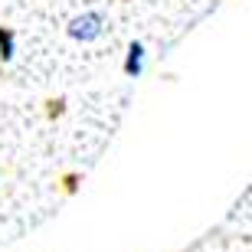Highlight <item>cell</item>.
Returning a JSON list of instances; mask_svg holds the SVG:
<instances>
[{"label": "cell", "mask_w": 252, "mask_h": 252, "mask_svg": "<svg viewBox=\"0 0 252 252\" xmlns=\"http://www.w3.org/2000/svg\"><path fill=\"white\" fill-rule=\"evenodd\" d=\"M17 56V33L10 27H0V63H10Z\"/></svg>", "instance_id": "3"}, {"label": "cell", "mask_w": 252, "mask_h": 252, "mask_svg": "<svg viewBox=\"0 0 252 252\" xmlns=\"http://www.w3.org/2000/svg\"><path fill=\"white\" fill-rule=\"evenodd\" d=\"M105 30H108V17H105L102 10H85V13H79V17L69 23V39H75V43H95V39L105 36Z\"/></svg>", "instance_id": "1"}, {"label": "cell", "mask_w": 252, "mask_h": 252, "mask_svg": "<svg viewBox=\"0 0 252 252\" xmlns=\"http://www.w3.org/2000/svg\"><path fill=\"white\" fill-rule=\"evenodd\" d=\"M144 43L141 39H131V46H128V56H125V75L128 79H138L141 72H144Z\"/></svg>", "instance_id": "2"}]
</instances>
